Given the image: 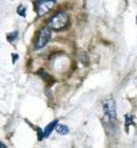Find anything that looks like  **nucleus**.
<instances>
[{
  "instance_id": "nucleus-1",
  "label": "nucleus",
  "mask_w": 137,
  "mask_h": 148,
  "mask_svg": "<svg viewBox=\"0 0 137 148\" xmlns=\"http://www.w3.org/2000/svg\"><path fill=\"white\" fill-rule=\"evenodd\" d=\"M103 117L107 124H112L117 120L116 103L111 97H107L103 100Z\"/></svg>"
},
{
  "instance_id": "nucleus-2",
  "label": "nucleus",
  "mask_w": 137,
  "mask_h": 148,
  "mask_svg": "<svg viewBox=\"0 0 137 148\" xmlns=\"http://www.w3.org/2000/svg\"><path fill=\"white\" fill-rule=\"evenodd\" d=\"M67 24H69V15L65 12H59L49 19L48 27L59 31V30L65 29L67 26Z\"/></svg>"
},
{
  "instance_id": "nucleus-3",
  "label": "nucleus",
  "mask_w": 137,
  "mask_h": 148,
  "mask_svg": "<svg viewBox=\"0 0 137 148\" xmlns=\"http://www.w3.org/2000/svg\"><path fill=\"white\" fill-rule=\"evenodd\" d=\"M56 3V0H37L36 2V9L39 16L46 15Z\"/></svg>"
},
{
  "instance_id": "nucleus-4",
  "label": "nucleus",
  "mask_w": 137,
  "mask_h": 148,
  "mask_svg": "<svg viewBox=\"0 0 137 148\" xmlns=\"http://www.w3.org/2000/svg\"><path fill=\"white\" fill-rule=\"evenodd\" d=\"M50 37H52V32L49 30V27H43L38 34V38H37V41H36V45H34V48L36 49H41L43 48L48 41L50 40Z\"/></svg>"
},
{
  "instance_id": "nucleus-5",
  "label": "nucleus",
  "mask_w": 137,
  "mask_h": 148,
  "mask_svg": "<svg viewBox=\"0 0 137 148\" xmlns=\"http://www.w3.org/2000/svg\"><path fill=\"white\" fill-rule=\"evenodd\" d=\"M59 122H57V120H54L52 123H49L47 127H46V129H45V132H43V137H49L50 136V133L53 132V130L55 129V127H56V124H57Z\"/></svg>"
},
{
  "instance_id": "nucleus-6",
  "label": "nucleus",
  "mask_w": 137,
  "mask_h": 148,
  "mask_svg": "<svg viewBox=\"0 0 137 148\" xmlns=\"http://www.w3.org/2000/svg\"><path fill=\"white\" fill-rule=\"evenodd\" d=\"M55 129H56V132L59 133V134H62V136H64V134H67V132H69V128L66 127V125H64V124H56V127H55Z\"/></svg>"
},
{
  "instance_id": "nucleus-7",
  "label": "nucleus",
  "mask_w": 137,
  "mask_h": 148,
  "mask_svg": "<svg viewBox=\"0 0 137 148\" xmlns=\"http://www.w3.org/2000/svg\"><path fill=\"white\" fill-rule=\"evenodd\" d=\"M17 13L20 14L21 16H23V17H24V16L26 15V8H25L24 6H20V7H19V9H17Z\"/></svg>"
},
{
  "instance_id": "nucleus-8",
  "label": "nucleus",
  "mask_w": 137,
  "mask_h": 148,
  "mask_svg": "<svg viewBox=\"0 0 137 148\" xmlns=\"http://www.w3.org/2000/svg\"><path fill=\"white\" fill-rule=\"evenodd\" d=\"M125 119H126V128H128V127L133 123V116H130V115H126Z\"/></svg>"
},
{
  "instance_id": "nucleus-9",
  "label": "nucleus",
  "mask_w": 137,
  "mask_h": 148,
  "mask_svg": "<svg viewBox=\"0 0 137 148\" xmlns=\"http://www.w3.org/2000/svg\"><path fill=\"white\" fill-rule=\"evenodd\" d=\"M16 38H17V32L15 31L14 33H10V36H8L7 39H8V41H9V42H12V41H13V40H15Z\"/></svg>"
},
{
  "instance_id": "nucleus-10",
  "label": "nucleus",
  "mask_w": 137,
  "mask_h": 148,
  "mask_svg": "<svg viewBox=\"0 0 137 148\" xmlns=\"http://www.w3.org/2000/svg\"><path fill=\"white\" fill-rule=\"evenodd\" d=\"M37 131H38V140H42L43 139V132L40 128H37Z\"/></svg>"
},
{
  "instance_id": "nucleus-11",
  "label": "nucleus",
  "mask_w": 137,
  "mask_h": 148,
  "mask_svg": "<svg viewBox=\"0 0 137 148\" xmlns=\"http://www.w3.org/2000/svg\"><path fill=\"white\" fill-rule=\"evenodd\" d=\"M0 148H6V145H5V144H2L1 141H0Z\"/></svg>"
},
{
  "instance_id": "nucleus-12",
  "label": "nucleus",
  "mask_w": 137,
  "mask_h": 148,
  "mask_svg": "<svg viewBox=\"0 0 137 148\" xmlns=\"http://www.w3.org/2000/svg\"><path fill=\"white\" fill-rule=\"evenodd\" d=\"M136 23H137V16H136Z\"/></svg>"
}]
</instances>
